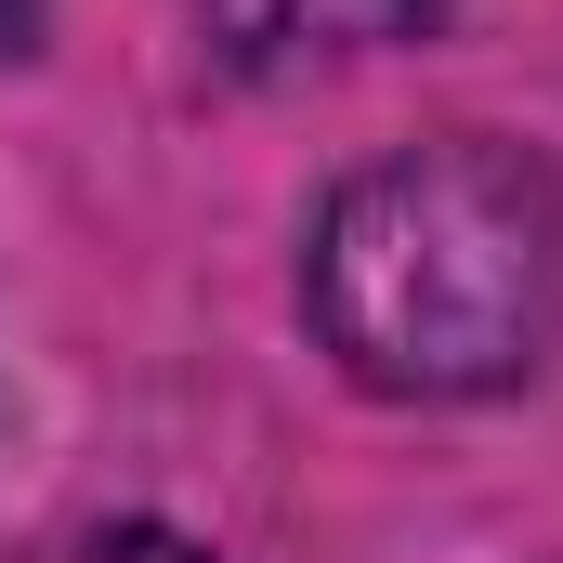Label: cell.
Segmentation results:
<instances>
[{"mask_svg": "<svg viewBox=\"0 0 563 563\" xmlns=\"http://www.w3.org/2000/svg\"><path fill=\"white\" fill-rule=\"evenodd\" d=\"M301 314L367 394H511L563 354V170L525 144L367 157L301 250Z\"/></svg>", "mask_w": 563, "mask_h": 563, "instance_id": "1", "label": "cell"}, {"mask_svg": "<svg viewBox=\"0 0 563 563\" xmlns=\"http://www.w3.org/2000/svg\"><path fill=\"white\" fill-rule=\"evenodd\" d=\"M420 26L432 0H210V40L236 66H328V53H380Z\"/></svg>", "mask_w": 563, "mask_h": 563, "instance_id": "2", "label": "cell"}, {"mask_svg": "<svg viewBox=\"0 0 563 563\" xmlns=\"http://www.w3.org/2000/svg\"><path fill=\"white\" fill-rule=\"evenodd\" d=\"M66 563H210L197 538H170V525H106V538H79Z\"/></svg>", "mask_w": 563, "mask_h": 563, "instance_id": "3", "label": "cell"}]
</instances>
